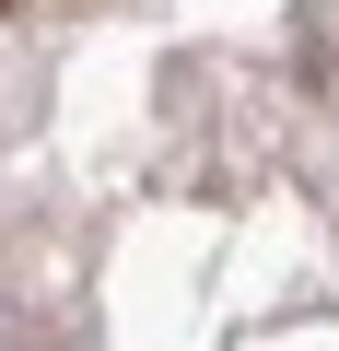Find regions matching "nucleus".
I'll list each match as a JSON object with an SVG mask.
<instances>
[{
  "label": "nucleus",
  "mask_w": 339,
  "mask_h": 351,
  "mask_svg": "<svg viewBox=\"0 0 339 351\" xmlns=\"http://www.w3.org/2000/svg\"><path fill=\"white\" fill-rule=\"evenodd\" d=\"M12 12H24V0H0V24H12Z\"/></svg>",
  "instance_id": "nucleus-1"
}]
</instances>
